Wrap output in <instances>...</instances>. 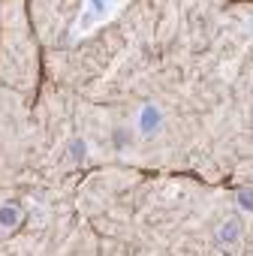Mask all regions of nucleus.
Instances as JSON below:
<instances>
[{
    "instance_id": "1",
    "label": "nucleus",
    "mask_w": 253,
    "mask_h": 256,
    "mask_svg": "<svg viewBox=\"0 0 253 256\" xmlns=\"http://www.w3.org/2000/svg\"><path fill=\"white\" fill-rule=\"evenodd\" d=\"M229 4H235V6H238V4H247V6H253V0H229Z\"/></svg>"
}]
</instances>
